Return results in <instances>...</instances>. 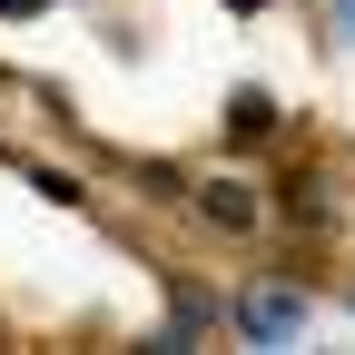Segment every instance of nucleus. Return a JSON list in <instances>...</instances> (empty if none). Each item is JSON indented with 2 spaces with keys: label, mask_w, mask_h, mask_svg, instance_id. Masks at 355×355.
Masks as SVG:
<instances>
[{
  "label": "nucleus",
  "mask_w": 355,
  "mask_h": 355,
  "mask_svg": "<svg viewBox=\"0 0 355 355\" xmlns=\"http://www.w3.org/2000/svg\"><path fill=\"white\" fill-rule=\"evenodd\" d=\"M198 207H207V217H217V227H237V237H247V227H257V198H247V188H237V178H207V198H198Z\"/></svg>",
  "instance_id": "f257e3e1"
}]
</instances>
